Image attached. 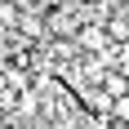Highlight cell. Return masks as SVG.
Wrapping results in <instances>:
<instances>
[{"instance_id": "6da1fadb", "label": "cell", "mask_w": 129, "mask_h": 129, "mask_svg": "<svg viewBox=\"0 0 129 129\" xmlns=\"http://www.w3.org/2000/svg\"><path fill=\"white\" fill-rule=\"evenodd\" d=\"M71 13H76V5H71V0H67V5H53L49 18H45V31H49V36H67V31L76 27V18H71Z\"/></svg>"}, {"instance_id": "7a4b0ae2", "label": "cell", "mask_w": 129, "mask_h": 129, "mask_svg": "<svg viewBox=\"0 0 129 129\" xmlns=\"http://www.w3.org/2000/svg\"><path fill=\"white\" fill-rule=\"evenodd\" d=\"M103 85H107V93H111V98H116V93H129L125 71H107V76H103Z\"/></svg>"}, {"instance_id": "3957f363", "label": "cell", "mask_w": 129, "mask_h": 129, "mask_svg": "<svg viewBox=\"0 0 129 129\" xmlns=\"http://www.w3.org/2000/svg\"><path fill=\"white\" fill-rule=\"evenodd\" d=\"M80 40H85V49H103V45H107V36L98 31V27H85V31H80Z\"/></svg>"}, {"instance_id": "277c9868", "label": "cell", "mask_w": 129, "mask_h": 129, "mask_svg": "<svg viewBox=\"0 0 129 129\" xmlns=\"http://www.w3.org/2000/svg\"><path fill=\"white\" fill-rule=\"evenodd\" d=\"M111 116L129 125V93H116V98H111Z\"/></svg>"}, {"instance_id": "5b68a950", "label": "cell", "mask_w": 129, "mask_h": 129, "mask_svg": "<svg viewBox=\"0 0 129 129\" xmlns=\"http://www.w3.org/2000/svg\"><path fill=\"white\" fill-rule=\"evenodd\" d=\"M5 103H9V98H5V93H0V111H5Z\"/></svg>"}, {"instance_id": "8992f818", "label": "cell", "mask_w": 129, "mask_h": 129, "mask_svg": "<svg viewBox=\"0 0 129 129\" xmlns=\"http://www.w3.org/2000/svg\"><path fill=\"white\" fill-rule=\"evenodd\" d=\"M0 49H5V40H0Z\"/></svg>"}]
</instances>
